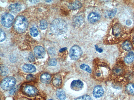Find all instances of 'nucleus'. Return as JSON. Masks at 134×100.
<instances>
[{"label":"nucleus","mask_w":134,"mask_h":100,"mask_svg":"<svg viewBox=\"0 0 134 100\" xmlns=\"http://www.w3.org/2000/svg\"><path fill=\"white\" fill-rule=\"evenodd\" d=\"M68 29V25L64 20L57 18L54 20L50 25V30L53 34L60 35L64 34Z\"/></svg>","instance_id":"nucleus-1"},{"label":"nucleus","mask_w":134,"mask_h":100,"mask_svg":"<svg viewBox=\"0 0 134 100\" xmlns=\"http://www.w3.org/2000/svg\"><path fill=\"white\" fill-rule=\"evenodd\" d=\"M29 24L28 21L25 16L20 15L18 16L15 20L14 27L18 32L22 33L27 29Z\"/></svg>","instance_id":"nucleus-2"},{"label":"nucleus","mask_w":134,"mask_h":100,"mask_svg":"<svg viewBox=\"0 0 134 100\" xmlns=\"http://www.w3.org/2000/svg\"><path fill=\"white\" fill-rule=\"evenodd\" d=\"M16 80L14 77L9 76L3 79L1 82V86L3 90H10L16 84Z\"/></svg>","instance_id":"nucleus-3"},{"label":"nucleus","mask_w":134,"mask_h":100,"mask_svg":"<svg viewBox=\"0 0 134 100\" xmlns=\"http://www.w3.org/2000/svg\"><path fill=\"white\" fill-rule=\"evenodd\" d=\"M82 53V52L81 48L77 45H74L70 49L69 54L72 59L76 60L81 57Z\"/></svg>","instance_id":"nucleus-4"},{"label":"nucleus","mask_w":134,"mask_h":100,"mask_svg":"<svg viewBox=\"0 0 134 100\" xmlns=\"http://www.w3.org/2000/svg\"><path fill=\"white\" fill-rule=\"evenodd\" d=\"M22 90L24 94L30 97L35 96L38 93V91L36 88L31 85H27L24 86Z\"/></svg>","instance_id":"nucleus-5"},{"label":"nucleus","mask_w":134,"mask_h":100,"mask_svg":"<svg viewBox=\"0 0 134 100\" xmlns=\"http://www.w3.org/2000/svg\"><path fill=\"white\" fill-rule=\"evenodd\" d=\"M14 16L9 14L3 15L1 18V23L2 25L7 28L11 27L13 22Z\"/></svg>","instance_id":"nucleus-6"},{"label":"nucleus","mask_w":134,"mask_h":100,"mask_svg":"<svg viewBox=\"0 0 134 100\" xmlns=\"http://www.w3.org/2000/svg\"><path fill=\"white\" fill-rule=\"evenodd\" d=\"M35 56L38 59L43 58L45 56L46 51L44 48L41 46L35 47L34 49Z\"/></svg>","instance_id":"nucleus-7"},{"label":"nucleus","mask_w":134,"mask_h":100,"mask_svg":"<svg viewBox=\"0 0 134 100\" xmlns=\"http://www.w3.org/2000/svg\"><path fill=\"white\" fill-rule=\"evenodd\" d=\"M83 82L79 80H73L70 84L71 89L73 90L76 91L81 90L83 88Z\"/></svg>","instance_id":"nucleus-8"},{"label":"nucleus","mask_w":134,"mask_h":100,"mask_svg":"<svg viewBox=\"0 0 134 100\" xmlns=\"http://www.w3.org/2000/svg\"><path fill=\"white\" fill-rule=\"evenodd\" d=\"M104 91L103 88L100 85H97L94 88L93 95L94 97L96 98H99L103 95Z\"/></svg>","instance_id":"nucleus-9"},{"label":"nucleus","mask_w":134,"mask_h":100,"mask_svg":"<svg viewBox=\"0 0 134 100\" xmlns=\"http://www.w3.org/2000/svg\"><path fill=\"white\" fill-rule=\"evenodd\" d=\"M9 11L13 13H16L19 12L21 9V5L19 3L11 4L8 7Z\"/></svg>","instance_id":"nucleus-10"},{"label":"nucleus","mask_w":134,"mask_h":100,"mask_svg":"<svg viewBox=\"0 0 134 100\" xmlns=\"http://www.w3.org/2000/svg\"><path fill=\"white\" fill-rule=\"evenodd\" d=\"M100 18V15L97 13L92 12L90 13L87 17L88 21L91 23H94L99 20Z\"/></svg>","instance_id":"nucleus-11"},{"label":"nucleus","mask_w":134,"mask_h":100,"mask_svg":"<svg viewBox=\"0 0 134 100\" xmlns=\"http://www.w3.org/2000/svg\"><path fill=\"white\" fill-rule=\"evenodd\" d=\"M112 32L113 35L115 36L116 37L120 36L122 33L121 26L118 24H115L113 28Z\"/></svg>","instance_id":"nucleus-12"},{"label":"nucleus","mask_w":134,"mask_h":100,"mask_svg":"<svg viewBox=\"0 0 134 100\" xmlns=\"http://www.w3.org/2000/svg\"><path fill=\"white\" fill-rule=\"evenodd\" d=\"M23 70L27 73H32L35 72L36 68L34 65L30 64H26L22 67Z\"/></svg>","instance_id":"nucleus-13"},{"label":"nucleus","mask_w":134,"mask_h":100,"mask_svg":"<svg viewBox=\"0 0 134 100\" xmlns=\"http://www.w3.org/2000/svg\"><path fill=\"white\" fill-rule=\"evenodd\" d=\"M82 6L81 2L76 1L70 3L68 6L69 8L72 10H75L81 8Z\"/></svg>","instance_id":"nucleus-14"},{"label":"nucleus","mask_w":134,"mask_h":100,"mask_svg":"<svg viewBox=\"0 0 134 100\" xmlns=\"http://www.w3.org/2000/svg\"><path fill=\"white\" fill-rule=\"evenodd\" d=\"M40 80L42 83L48 84L51 82V78L50 74L47 73H45L41 75L40 77Z\"/></svg>","instance_id":"nucleus-15"},{"label":"nucleus","mask_w":134,"mask_h":100,"mask_svg":"<svg viewBox=\"0 0 134 100\" xmlns=\"http://www.w3.org/2000/svg\"><path fill=\"white\" fill-rule=\"evenodd\" d=\"M84 21L83 17L81 16H79L74 18L73 20V23L74 26L79 27L82 24Z\"/></svg>","instance_id":"nucleus-16"},{"label":"nucleus","mask_w":134,"mask_h":100,"mask_svg":"<svg viewBox=\"0 0 134 100\" xmlns=\"http://www.w3.org/2000/svg\"><path fill=\"white\" fill-rule=\"evenodd\" d=\"M52 83L53 85L55 87H58L60 86L62 83V79L60 76L57 74L54 77Z\"/></svg>","instance_id":"nucleus-17"},{"label":"nucleus","mask_w":134,"mask_h":100,"mask_svg":"<svg viewBox=\"0 0 134 100\" xmlns=\"http://www.w3.org/2000/svg\"><path fill=\"white\" fill-rule=\"evenodd\" d=\"M134 59V53L132 51L130 52L125 57L124 60L127 64H130L133 62Z\"/></svg>","instance_id":"nucleus-18"},{"label":"nucleus","mask_w":134,"mask_h":100,"mask_svg":"<svg viewBox=\"0 0 134 100\" xmlns=\"http://www.w3.org/2000/svg\"><path fill=\"white\" fill-rule=\"evenodd\" d=\"M121 46L123 49L127 51H130L132 48L131 44L129 40H126L123 42Z\"/></svg>","instance_id":"nucleus-19"},{"label":"nucleus","mask_w":134,"mask_h":100,"mask_svg":"<svg viewBox=\"0 0 134 100\" xmlns=\"http://www.w3.org/2000/svg\"><path fill=\"white\" fill-rule=\"evenodd\" d=\"M57 97L60 100H64L66 98V96L64 91L62 89H59L56 92Z\"/></svg>","instance_id":"nucleus-20"},{"label":"nucleus","mask_w":134,"mask_h":100,"mask_svg":"<svg viewBox=\"0 0 134 100\" xmlns=\"http://www.w3.org/2000/svg\"><path fill=\"white\" fill-rule=\"evenodd\" d=\"M117 9L114 8L108 11L106 14V16L109 18H111L114 17L117 12Z\"/></svg>","instance_id":"nucleus-21"},{"label":"nucleus","mask_w":134,"mask_h":100,"mask_svg":"<svg viewBox=\"0 0 134 100\" xmlns=\"http://www.w3.org/2000/svg\"><path fill=\"white\" fill-rule=\"evenodd\" d=\"M8 69L7 66L4 65H1L0 66V74L2 76H5L8 73Z\"/></svg>","instance_id":"nucleus-22"},{"label":"nucleus","mask_w":134,"mask_h":100,"mask_svg":"<svg viewBox=\"0 0 134 100\" xmlns=\"http://www.w3.org/2000/svg\"><path fill=\"white\" fill-rule=\"evenodd\" d=\"M127 91L131 95H134V84L130 83L128 84L126 86Z\"/></svg>","instance_id":"nucleus-23"},{"label":"nucleus","mask_w":134,"mask_h":100,"mask_svg":"<svg viewBox=\"0 0 134 100\" xmlns=\"http://www.w3.org/2000/svg\"><path fill=\"white\" fill-rule=\"evenodd\" d=\"M48 24L47 21L44 20H41L40 23V28L42 30L46 29L47 27Z\"/></svg>","instance_id":"nucleus-24"},{"label":"nucleus","mask_w":134,"mask_h":100,"mask_svg":"<svg viewBox=\"0 0 134 100\" xmlns=\"http://www.w3.org/2000/svg\"><path fill=\"white\" fill-rule=\"evenodd\" d=\"M30 35L33 37H36L38 34L39 33L37 29L35 27H33L30 29Z\"/></svg>","instance_id":"nucleus-25"},{"label":"nucleus","mask_w":134,"mask_h":100,"mask_svg":"<svg viewBox=\"0 0 134 100\" xmlns=\"http://www.w3.org/2000/svg\"><path fill=\"white\" fill-rule=\"evenodd\" d=\"M80 68L82 70L91 73V70L90 66L87 65L83 64L80 65Z\"/></svg>","instance_id":"nucleus-26"},{"label":"nucleus","mask_w":134,"mask_h":100,"mask_svg":"<svg viewBox=\"0 0 134 100\" xmlns=\"http://www.w3.org/2000/svg\"><path fill=\"white\" fill-rule=\"evenodd\" d=\"M74 100H92V99L89 96L85 95L78 97Z\"/></svg>","instance_id":"nucleus-27"},{"label":"nucleus","mask_w":134,"mask_h":100,"mask_svg":"<svg viewBox=\"0 0 134 100\" xmlns=\"http://www.w3.org/2000/svg\"><path fill=\"white\" fill-rule=\"evenodd\" d=\"M57 64V60L54 58H51L48 61V64L49 66H55Z\"/></svg>","instance_id":"nucleus-28"},{"label":"nucleus","mask_w":134,"mask_h":100,"mask_svg":"<svg viewBox=\"0 0 134 100\" xmlns=\"http://www.w3.org/2000/svg\"><path fill=\"white\" fill-rule=\"evenodd\" d=\"M19 88V86L17 85L14 86L9 91V93L11 95L14 94L18 90Z\"/></svg>","instance_id":"nucleus-29"},{"label":"nucleus","mask_w":134,"mask_h":100,"mask_svg":"<svg viewBox=\"0 0 134 100\" xmlns=\"http://www.w3.org/2000/svg\"><path fill=\"white\" fill-rule=\"evenodd\" d=\"M0 41L1 42L4 41L6 39V34L4 31L1 29H0Z\"/></svg>","instance_id":"nucleus-30"},{"label":"nucleus","mask_w":134,"mask_h":100,"mask_svg":"<svg viewBox=\"0 0 134 100\" xmlns=\"http://www.w3.org/2000/svg\"><path fill=\"white\" fill-rule=\"evenodd\" d=\"M114 73L117 75H119L121 73L122 71V69L120 67H116L114 69Z\"/></svg>","instance_id":"nucleus-31"},{"label":"nucleus","mask_w":134,"mask_h":100,"mask_svg":"<svg viewBox=\"0 0 134 100\" xmlns=\"http://www.w3.org/2000/svg\"><path fill=\"white\" fill-rule=\"evenodd\" d=\"M48 51L49 54L52 56L55 55V51L53 47H51L48 49Z\"/></svg>","instance_id":"nucleus-32"},{"label":"nucleus","mask_w":134,"mask_h":100,"mask_svg":"<svg viewBox=\"0 0 134 100\" xmlns=\"http://www.w3.org/2000/svg\"><path fill=\"white\" fill-rule=\"evenodd\" d=\"M35 76L31 74H29L26 77L27 80L29 81H32L34 80L35 79Z\"/></svg>","instance_id":"nucleus-33"},{"label":"nucleus","mask_w":134,"mask_h":100,"mask_svg":"<svg viewBox=\"0 0 134 100\" xmlns=\"http://www.w3.org/2000/svg\"><path fill=\"white\" fill-rule=\"evenodd\" d=\"M95 47L96 50L98 52L100 53L103 52V49L101 48H99L96 45Z\"/></svg>","instance_id":"nucleus-34"},{"label":"nucleus","mask_w":134,"mask_h":100,"mask_svg":"<svg viewBox=\"0 0 134 100\" xmlns=\"http://www.w3.org/2000/svg\"><path fill=\"white\" fill-rule=\"evenodd\" d=\"M29 1L32 3L36 4L38 3L40 1L39 0H30Z\"/></svg>","instance_id":"nucleus-35"},{"label":"nucleus","mask_w":134,"mask_h":100,"mask_svg":"<svg viewBox=\"0 0 134 100\" xmlns=\"http://www.w3.org/2000/svg\"><path fill=\"white\" fill-rule=\"evenodd\" d=\"M29 59L31 61H34L35 60L34 58L32 55H30L29 57Z\"/></svg>","instance_id":"nucleus-36"},{"label":"nucleus","mask_w":134,"mask_h":100,"mask_svg":"<svg viewBox=\"0 0 134 100\" xmlns=\"http://www.w3.org/2000/svg\"><path fill=\"white\" fill-rule=\"evenodd\" d=\"M126 23L127 25H130L131 23V22L130 20H127L126 21Z\"/></svg>","instance_id":"nucleus-37"},{"label":"nucleus","mask_w":134,"mask_h":100,"mask_svg":"<svg viewBox=\"0 0 134 100\" xmlns=\"http://www.w3.org/2000/svg\"><path fill=\"white\" fill-rule=\"evenodd\" d=\"M67 49V48L66 47H64L60 49L59 50V51L60 52H63Z\"/></svg>","instance_id":"nucleus-38"},{"label":"nucleus","mask_w":134,"mask_h":100,"mask_svg":"<svg viewBox=\"0 0 134 100\" xmlns=\"http://www.w3.org/2000/svg\"><path fill=\"white\" fill-rule=\"evenodd\" d=\"M47 3H50L52 1V0H46L45 1Z\"/></svg>","instance_id":"nucleus-39"},{"label":"nucleus","mask_w":134,"mask_h":100,"mask_svg":"<svg viewBox=\"0 0 134 100\" xmlns=\"http://www.w3.org/2000/svg\"><path fill=\"white\" fill-rule=\"evenodd\" d=\"M132 42H133V43L134 44V36L133 37L132 39Z\"/></svg>","instance_id":"nucleus-40"},{"label":"nucleus","mask_w":134,"mask_h":100,"mask_svg":"<svg viewBox=\"0 0 134 100\" xmlns=\"http://www.w3.org/2000/svg\"><path fill=\"white\" fill-rule=\"evenodd\" d=\"M97 76H100V73H98L97 74Z\"/></svg>","instance_id":"nucleus-41"},{"label":"nucleus","mask_w":134,"mask_h":100,"mask_svg":"<svg viewBox=\"0 0 134 100\" xmlns=\"http://www.w3.org/2000/svg\"><path fill=\"white\" fill-rule=\"evenodd\" d=\"M53 100V99H49V100Z\"/></svg>","instance_id":"nucleus-42"}]
</instances>
